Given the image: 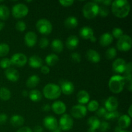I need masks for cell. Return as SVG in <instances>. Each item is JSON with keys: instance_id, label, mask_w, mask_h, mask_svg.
Listing matches in <instances>:
<instances>
[{"instance_id": "cell-45", "label": "cell", "mask_w": 132, "mask_h": 132, "mask_svg": "<svg viewBox=\"0 0 132 132\" xmlns=\"http://www.w3.org/2000/svg\"><path fill=\"white\" fill-rule=\"evenodd\" d=\"M71 59H72L73 62L75 63H79L81 61V55L78 54V53L73 52L71 54Z\"/></svg>"}, {"instance_id": "cell-12", "label": "cell", "mask_w": 132, "mask_h": 132, "mask_svg": "<svg viewBox=\"0 0 132 132\" xmlns=\"http://www.w3.org/2000/svg\"><path fill=\"white\" fill-rule=\"evenodd\" d=\"M118 105L119 103L117 98L113 96H110L106 101L105 104H104V106H105L104 108L106 110V111L113 112L117 110Z\"/></svg>"}, {"instance_id": "cell-28", "label": "cell", "mask_w": 132, "mask_h": 132, "mask_svg": "<svg viewBox=\"0 0 132 132\" xmlns=\"http://www.w3.org/2000/svg\"><path fill=\"white\" fill-rule=\"evenodd\" d=\"M24 120L22 116L19 115H15L13 116L10 118V123L14 127H19L21 126L24 124Z\"/></svg>"}, {"instance_id": "cell-5", "label": "cell", "mask_w": 132, "mask_h": 132, "mask_svg": "<svg viewBox=\"0 0 132 132\" xmlns=\"http://www.w3.org/2000/svg\"><path fill=\"white\" fill-rule=\"evenodd\" d=\"M36 28L41 34L48 35L52 31V24L48 19H41L36 23Z\"/></svg>"}, {"instance_id": "cell-30", "label": "cell", "mask_w": 132, "mask_h": 132, "mask_svg": "<svg viewBox=\"0 0 132 132\" xmlns=\"http://www.w3.org/2000/svg\"><path fill=\"white\" fill-rule=\"evenodd\" d=\"M30 100L33 102H39L42 99V94L37 90H32L28 94Z\"/></svg>"}, {"instance_id": "cell-8", "label": "cell", "mask_w": 132, "mask_h": 132, "mask_svg": "<svg viewBox=\"0 0 132 132\" xmlns=\"http://www.w3.org/2000/svg\"><path fill=\"white\" fill-rule=\"evenodd\" d=\"M73 121L71 116L68 114H64L59 119V126L63 131H68L73 127Z\"/></svg>"}, {"instance_id": "cell-31", "label": "cell", "mask_w": 132, "mask_h": 132, "mask_svg": "<svg viewBox=\"0 0 132 132\" xmlns=\"http://www.w3.org/2000/svg\"><path fill=\"white\" fill-rule=\"evenodd\" d=\"M10 16V10L6 6L0 5V19L6 20Z\"/></svg>"}, {"instance_id": "cell-44", "label": "cell", "mask_w": 132, "mask_h": 132, "mask_svg": "<svg viewBox=\"0 0 132 132\" xmlns=\"http://www.w3.org/2000/svg\"><path fill=\"white\" fill-rule=\"evenodd\" d=\"M39 46L41 48H46L49 45V41L46 37H43L39 41Z\"/></svg>"}, {"instance_id": "cell-22", "label": "cell", "mask_w": 132, "mask_h": 132, "mask_svg": "<svg viewBox=\"0 0 132 132\" xmlns=\"http://www.w3.org/2000/svg\"><path fill=\"white\" fill-rule=\"evenodd\" d=\"M28 63L32 68H39L43 66V60L38 55H34L29 58Z\"/></svg>"}, {"instance_id": "cell-34", "label": "cell", "mask_w": 132, "mask_h": 132, "mask_svg": "<svg viewBox=\"0 0 132 132\" xmlns=\"http://www.w3.org/2000/svg\"><path fill=\"white\" fill-rule=\"evenodd\" d=\"M120 117V113L118 111L116 110L113 112H108L104 116V118L106 120H115L119 119Z\"/></svg>"}, {"instance_id": "cell-42", "label": "cell", "mask_w": 132, "mask_h": 132, "mask_svg": "<svg viewBox=\"0 0 132 132\" xmlns=\"http://www.w3.org/2000/svg\"><path fill=\"white\" fill-rule=\"evenodd\" d=\"M125 79V85L127 86V88L129 91L131 92L132 90V78L131 76H124Z\"/></svg>"}, {"instance_id": "cell-47", "label": "cell", "mask_w": 132, "mask_h": 132, "mask_svg": "<svg viewBox=\"0 0 132 132\" xmlns=\"http://www.w3.org/2000/svg\"><path fill=\"white\" fill-rule=\"evenodd\" d=\"M106 113V110L105 108H104V107H101V108H98L97 110V116H99V117H104V116H105Z\"/></svg>"}, {"instance_id": "cell-7", "label": "cell", "mask_w": 132, "mask_h": 132, "mask_svg": "<svg viewBox=\"0 0 132 132\" xmlns=\"http://www.w3.org/2000/svg\"><path fill=\"white\" fill-rule=\"evenodd\" d=\"M28 8L23 3H18L14 5L12 9V14L15 18L25 17L28 13Z\"/></svg>"}, {"instance_id": "cell-17", "label": "cell", "mask_w": 132, "mask_h": 132, "mask_svg": "<svg viewBox=\"0 0 132 132\" xmlns=\"http://www.w3.org/2000/svg\"><path fill=\"white\" fill-rule=\"evenodd\" d=\"M52 109L56 114L61 115L66 112L67 106L63 102L57 101L53 103L52 105Z\"/></svg>"}, {"instance_id": "cell-43", "label": "cell", "mask_w": 132, "mask_h": 132, "mask_svg": "<svg viewBox=\"0 0 132 132\" xmlns=\"http://www.w3.org/2000/svg\"><path fill=\"white\" fill-rule=\"evenodd\" d=\"M99 130L101 132H106L108 131L110 129V125L108 122L103 121V122H101L100 126L99 127Z\"/></svg>"}, {"instance_id": "cell-24", "label": "cell", "mask_w": 132, "mask_h": 132, "mask_svg": "<svg viewBox=\"0 0 132 132\" xmlns=\"http://www.w3.org/2000/svg\"><path fill=\"white\" fill-rule=\"evenodd\" d=\"M77 101L80 103V104H86L90 101V95L85 90H81L78 92L77 95Z\"/></svg>"}, {"instance_id": "cell-29", "label": "cell", "mask_w": 132, "mask_h": 132, "mask_svg": "<svg viewBox=\"0 0 132 132\" xmlns=\"http://www.w3.org/2000/svg\"><path fill=\"white\" fill-rule=\"evenodd\" d=\"M59 61V57L57 55L55 54H48L45 58V62L48 66L52 67L56 64Z\"/></svg>"}, {"instance_id": "cell-16", "label": "cell", "mask_w": 132, "mask_h": 132, "mask_svg": "<svg viewBox=\"0 0 132 132\" xmlns=\"http://www.w3.org/2000/svg\"><path fill=\"white\" fill-rule=\"evenodd\" d=\"M5 76L8 80L12 82H15L19 78V73L17 70L13 68H9L5 72Z\"/></svg>"}, {"instance_id": "cell-53", "label": "cell", "mask_w": 132, "mask_h": 132, "mask_svg": "<svg viewBox=\"0 0 132 132\" xmlns=\"http://www.w3.org/2000/svg\"><path fill=\"white\" fill-rule=\"evenodd\" d=\"M42 108H43V110L44 112H48V111H50V106L49 105V104H46L43 106Z\"/></svg>"}, {"instance_id": "cell-49", "label": "cell", "mask_w": 132, "mask_h": 132, "mask_svg": "<svg viewBox=\"0 0 132 132\" xmlns=\"http://www.w3.org/2000/svg\"><path fill=\"white\" fill-rule=\"evenodd\" d=\"M8 117L5 113H1L0 114V125H4L7 121Z\"/></svg>"}, {"instance_id": "cell-52", "label": "cell", "mask_w": 132, "mask_h": 132, "mask_svg": "<svg viewBox=\"0 0 132 132\" xmlns=\"http://www.w3.org/2000/svg\"><path fill=\"white\" fill-rule=\"evenodd\" d=\"M34 132H43V128L41 126H36L34 128Z\"/></svg>"}, {"instance_id": "cell-58", "label": "cell", "mask_w": 132, "mask_h": 132, "mask_svg": "<svg viewBox=\"0 0 132 132\" xmlns=\"http://www.w3.org/2000/svg\"><path fill=\"white\" fill-rule=\"evenodd\" d=\"M4 26H5V23H3V22H0V31L3 28Z\"/></svg>"}, {"instance_id": "cell-23", "label": "cell", "mask_w": 132, "mask_h": 132, "mask_svg": "<svg viewBox=\"0 0 132 132\" xmlns=\"http://www.w3.org/2000/svg\"><path fill=\"white\" fill-rule=\"evenodd\" d=\"M131 124V118L127 115L120 116L118 119V125L121 129H126L130 126Z\"/></svg>"}, {"instance_id": "cell-36", "label": "cell", "mask_w": 132, "mask_h": 132, "mask_svg": "<svg viewBox=\"0 0 132 132\" xmlns=\"http://www.w3.org/2000/svg\"><path fill=\"white\" fill-rule=\"evenodd\" d=\"M10 51L9 45L6 43L0 44V57H5L8 55Z\"/></svg>"}, {"instance_id": "cell-59", "label": "cell", "mask_w": 132, "mask_h": 132, "mask_svg": "<svg viewBox=\"0 0 132 132\" xmlns=\"http://www.w3.org/2000/svg\"><path fill=\"white\" fill-rule=\"evenodd\" d=\"M88 132H96V130L92 128H89L88 130Z\"/></svg>"}, {"instance_id": "cell-33", "label": "cell", "mask_w": 132, "mask_h": 132, "mask_svg": "<svg viewBox=\"0 0 132 132\" xmlns=\"http://www.w3.org/2000/svg\"><path fill=\"white\" fill-rule=\"evenodd\" d=\"M11 93L8 88L3 87L0 88V99L3 101H8L10 99Z\"/></svg>"}, {"instance_id": "cell-61", "label": "cell", "mask_w": 132, "mask_h": 132, "mask_svg": "<svg viewBox=\"0 0 132 132\" xmlns=\"http://www.w3.org/2000/svg\"><path fill=\"white\" fill-rule=\"evenodd\" d=\"M121 132H130V131H126V130H122V131H121Z\"/></svg>"}, {"instance_id": "cell-2", "label": "cell", "mask_w": 132, "mask_h": 132, "mask_svg": "<svg viewBox=\"0 0 132 132\" xmlns=\"http://www.w3.org/2000/svg\"><path fill=\"white\" fill-rule=\"evenodd\" d=\"M125 86V79L124 76L116 75L111 77L108 82V86L113 94H119L123 90Z\"/></svg>"}, {"instance_id": "cell-25", "label": "cell", "mask_w": 132, "mask_h": 132, "mask_svg": "<svg viewBox=\"0 0 132 132\" xmlns=\"http://www.w3.org/2000/svg\"><path fill=\"white\" fill-rule=\"evenodd\" d=\"M40 79L37 75H32L30 77H28L26 82V85L29 88H34L38 85L39 83Z\"/></svg>"}, {"instance_id": "cell-39", "label": "cell", "mask_w": 132, "mask_h": 132, "mask_svg": "<svg viewBox=\"0 0 132 132\" xmlns=\"http://www.w3.org/2000/svg\"><path fill=\"white\" fill-rule=\"evenodd\" d=\"M98 14H99L101 17L105 18V17L108 16V14H109V10H108V8H106L104 6H99Z\"/></svg>"}, {"instance_id": "cell-21", "label": "cell", "mask_w": 132, "mask_h": 132, "mask_svg": "<svg viewBox=\"0 0 132 132\" xmlns=\"http://www.w3.org/2000/svg\"><path fill=\"white\" fill-rule=\"evenodd\" d=\"M79 35L85 39H90L94 36V30L89 27H83L80 29Z\"/></svg>"}, {"instance_id": "cell-50", "label": "cell", "mask_w": 132, "mask_h": 132, "mask_svg": "<svg viewBox=\"0 0 132 132\" xmlns=\"http://www.w3.org/2000/svg\"><path fill=\"white\" fill-rule=\"evenodd\" d=\"M41 72L43 74H48L50 72V68L48 66H42L41 68Z\"/></svg>"}, {"instance_id": "cell-55", "label": "cell", "mask_w": 132, "mask_h": 132, "mask_svg": "<svg viewBox=\"0 0 132 132\" xmlns=\"http://www.w3.org/2000/svg\"><path fill=\"white\" fill-rule=\"evenodd\" d=\"M61 131H62V130H61V128H59V126H58L57 127L55 128L54 129V130H52V132H61Z\"/></svg>"}, {"instance_id": "cell-18", "label": "cell", "mask_w": 132, "mask_h": 132, "mask_svg": "<svg viewBox=\"0 0 132 132\" xmlns=\"http://www.w3.org/2000/svg\"><path fill=\"white\" fill-rule=\"evenodd\" d=\"M86 56L88 61H90L92 63H97L101 61L100 54L96 50H93V49H89L86 52Z\"/></svg>"}, {"instance_id": "cell-20", "label": "cell", "mask_w": 132, "mask_h": 132, "mask_svg": "<svg viewBox=\"0 0 132 132\" xmlns=\"http://www.w3.org/2000/svg\"><path fill=\"white\" fill-rule=\"evenodd\" d=\"M113 37L112 36V34L110 33H104L102 36H101L99 38V44L102 46H107L110 45L113 42Z\"/></svg>"}, {"instance_id": "cell-35", "label": "cell", "mask_w": 132, "mask_h": 132, "mask_svg": "<svg viewBox=\"0 0 132 132\" xmlns=\"http://www.w3.org/2000/svg\"><path fill=\"white\" fill-rule=\"evenodd\" d=\"M99 103L96 100H92L88 103V106L86 109L90 112H95L99 108Z\"/></svg>"}, {"instance_id": "cell-19", "label": "cell", "mask_w": 132, "mask_h": 132, "mask_svg": "<svg viewBox=\"0 0 132 132\" xmlns=\"http://www.w3.org/2000/svg\"><path fill=\"white\" fill-rule=\"evenodd\" d=\"M79 43V41L78 37L72 35L67 38V41H66V46L69 50H74L77 47Z\"/></svg>"}, {"instance_id": "cell-13", "label": "cell", "mask_w": 132, "mask_h": 132, "mask_svg": "<svg viewBox=\"0 0 132 132\" xmlns=\"http://www.w3.org/2000/svg\"><path fill=\"white\" fill-rule=\"evenodd\" d=\"M43 125L48 130L52 131L58 126L57 121L54 117L51 116H46L43 119Z\"/></svg>"}, {"instance_id": "cell-37", "label": "cell", "mask_w": 132, "mask_h": 132, "mask_svg": "<svg viewBox=\"0 0 132 132\" xmlns=\"http://www.w3.org/2000/svg\"><path fill=\"white\" fill-rule=\"evenodd\" d=\"M106 57L108 59H113L117 55V50L113 47H110L106 51Z\"/></svg>"}, {"instance_id": "cell-41", "label": "cell", "mask_w": 132, "mask_h": 132, "mask_svg": "<svg viewBox=\"0 0 132 132\" xmlns=\"http://www.w3.org/2000/svg\"><path fill=\"white\" fill-rule=\"evenodd\" d=\"M15 28L19 32H23L25 30L27 26H26V23L23 21H19L15 24Z\"/></svg>"}, {"instance_id": "cell-38", "label": "cell", "mask_w": 132, "mask_h": 132, "mask_svg": "<svg viewBox=\"0 0 132 132\" xmlns=\"http://www.w3.org/2000/svg\"><path fill=\"white\" fill-rule=\"evenodd\" d=\"M11 62L9 58H3L0 61V67L3 69H7L11 66Z\"/></svg>"}, {"instance_id": "cell-3", "label": "cell", "mask_w": 132, "mask_h": 132, "mask_svg": "<svg viewBox=\"0 0 132 132\" xmlns=\"http://www.w3.org/2000/svg\"><path fill=\"white\" fill-rule=\"evenodd\" d=\"M43 94L48 99L53 100L56 99L60 97L61 94L60 86L55 84H47L43 88Z\"/></svg>"}, {"instance_id": "cell-54", "label": "cell", "mask_w": 132, "mask_h": 132, "mask_svg": "<svg viewBox=\"0 0 132 132\" xmlns=\"http://www.w3.org/2000/svg\"><path fill=\"white\" fill-rule=\"evenodd\" d=\"M131 110H132V105H130V107H129V108H128V115H129L128 116L130 117V118L132 117Z\"/></svg>"}, {"instance_id": "cell-14", "label": "cell", "mask_w": 132, "mask_h": 132, "mask_svg": "<svg viewBox=\"0 0 132 132\" xmlns=\"http://www.w3.org/2000/svg\"><path fill=\"white\" fill-rule=\"evenodd\" d=\"M61 92L65 95H71L74 92V85L70 81H64L61 82Z\"/></svg>"}, {"instance_id": "cell-40", "label": "cell", "mask_w": 132, "mask_h": 132, "mask_svg": "<svg viewBox=\"0 0 132 132\" xmlns=\"http://www.w3.org/2000/svg\"><path fill=\"white\" fill-rule=\"evenodd\" d=\"M112 36L116 39H119L123 36V31L120 28H114L112 30Z\"/></svg>"}, {"instance_id": "cell-10", "label": "cell", "mask_w": 132, "mask_h": 132, "mask_svg": "<svg viewBox=\"0 0 132 132\" xmlns=\"http://www.w3.org/2000/svg\"><path fill=\"white\" fill-rule=\"evenodd\" d=\"M71 114L76 119H82L86 116L87 113L86 107L81 104L73 106L71 109Z\"/></svg>"}, {"instance_id": "cell-57", "label": "cell", "mask_w": 132, "mask_h": 132, "mask_svg": "<svg viewBox=\"0 0 132 132\" xmlns=\"http://www.w3.org/2000/svg\"><path fill=\"white\" fill-rule=\"evenodd\" d=\"M122 130L119 127V126H117V127L115 128V132H121Z\"/></svg>"}, {"instance_id": "cell-6", "label": "cell", "mask_w": 132, "mask_h": 132, "mask_svg": "<svg viewBox=\"0 0 132 132\" xmlns=\"http://www.w3.org/2000/svg\"><path fill=\"white\" fill-rule=\"evenodd\" d=\"M131 46L132 39L128 35H123L117 43V49L121 52H128L131 49Z\"/></svg>"}, {"instance_id": "cell-26", "label": "cell", "mask_w": 132, "mask_h": 132, "mask_svg": "<svg viewBox=\"0 0 132 132\" xmlns=\"http://www.w3.org/2000/svg\"><path fill=\"white\" fill-rule=\"evenodd\" d=\"M51 46L52 50L57 53L61 52L63 50V48H64L63 42H62L61 40L59 39H55L53 40Z\"/></svg>"}, {"instance_id": "cell-32", "label": "cell", "mask_w": 132, "mask_h": 132, "mask_svg": "<svg viewBox=\"0 0 132 132\" xmlns=\"http://www.w3.org/2000/svg\"><path fill=\"white\" fill-rule=\"evenodd\" d=\"M88 124L90 128L97 130V129H99L101 122L97 117H95V116H92V117H90L88 119Z\"/></svg>"}, {"instance_id": "cell-15", "label": "cell", "mask_w": 132, "mask_h": 132, "mask_svg": "<svg viewBox=\"0 0 132 132\" xmlns=\"http://www.w3.org/2000/svg\"><path fill=\"white\" fill-rule=\"evenodd\" d=\"M37 35L34 32H28L24 36V43L28 47H33L37 43Z\"/></svg>"}, {"instance_id": "cell-1", "label": "cell", "mask_w": 132, "mask_h": 132, "mask_svg": "<svg viewBox=\"0 0 132 132\" xmlns=\"http://www.w3.org/2000/svg\"><path fill=\"white\" fill-rule=\"evenodd\" d=\"M112 11L117 18H126L130 11V3L127 0H116L112 3Z\"/></svg>"}, {"instance_id": "cell-56", "label": "cell", "mask_w": 132, "mask_h": 132, "mask_svg": "<svg viewBox=\"0 0 132 132\" xmlns=\"http://www.w3.org/2000/svg\"><path fill=\"white\" fill-rule=\"evenodd\" d=\"M22 95L24 97H27L28 95V92H27V90H23V91L22 92Z\"/></svg>"}, {"instance_id": "cell-51", "label": "cell", "mask_w": 132, "mask_h": 132, "mask_svg": "<svg viewBox=\"0 0 132 132\" xmlns=\"http://www.w3.org/2000/svg\"><path fill=\"white\" fill-rule=\"evenodd\" d=\"M17 132H33L31 128L27 126H24V127H22L19 128V130L17 131Z\"/></svg>"}, {"instance_id": "cell-11", "label": "cell", "mask_w": 132, "mask_h": 132, "mask_svg": "<svg viewBox=\"0 0 132 132\" xmlns=\"http://www.w3.org/2000/svg\"><path fill=\"white\" fill-rule=\"evenodd\" d=\"M126 63L125 59L119 58L116 59L112 64L113 70L117 73H123L126 68Z\"/></svg>"}, {"instance_id": "cell-9", "label": "cell", "mask_w": 132, "mask_h": 132, "mask_svg": "<svg viewBox=\"0 0 132 132\" xmlns=\"http://www.w3.org/2000/svg\"><path fill=\"white\" fill-rule=\"evenodd\" d=\"M11 62V64L18 67H22L26 64L27 63V56L24 54L21 53H17L14 54L10 59Z\"/></svg>"}, {"instance_id": "cell-48", "label": "cell", "mask_w": 132, "mask_h": 132, "mask_svg": "<svg viewBox=\"0 0 132 132\" xmlns=\"http://www.w3.org/2000/svg\"><path fill=\"white\" fill-rule=\"evenodd\" d=\"M59 3L63 6H70L73 5L74 1L73 0H61L59 1Z\"/></svg>"}, {"instance_id": "cell-27", "label": "cell", "mask_w": 132, "mask_h": 132, "mask_svg": "<svg viewBox=\"0 0 132 132\" xmlns=\"http://www.w3.org/2000/svg\"><path fill=\"white\" fill-rule=\"evenodd\" d=\"M64 26L68 28H74L78 25L77 19L74 16H70L65 19L64 22Z\"/></svg>"}, {"instance_id": "cell-4", "label": "cell", "mask_w": 132, "mask_h": 132, "mask_svg": "<svg viewBox=\"0 0 132 132\" xmlns=\"http://www.w3.org/2000/svg\"><path fill=\"white\" fill-rule=\"evenodd\" d=\"M99 5L95 3L94 1L88 2L82 8V14L85 18L87 19H93L98 15Z\"/></svg>"}, {"instance_id": "cell-46", "label": "cell", "mask_w": 132, "mask_h": 132, "mask_svg": "<svg viewBox=\"0 0 132 132\" xmlns=\"http://www.w3.org/2000/svg\"><path fill=\"white\" fill-rule=\"evenodd\" d=\"M131 67H132V64L131 62H129L128 63L126 64L125 71V72H124L125 74V76H131Z\"/></svg>"}, {"instance_id": "cell-60", "label": "cell", "mask_w": 132, "mask_h": 132, "mask_svg": "<svg viewBox=\"0 0 132 132\" xmlns=\"http://www.w3.org/2000/svg\"><path fill=\"white\" fill-rule=\"evenodd\" d=\"M90 41H92V42H93V43H94V42H95V41H96V38H95V36H93V37H92V38L91 39H90Z\"/></svg>"}]
</instances>
